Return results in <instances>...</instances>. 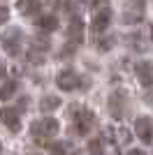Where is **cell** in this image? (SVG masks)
<instances>
[{"label": "cell", "instance_id": "8fae6325", "mask_svg": "<svg viewBox=\"0 0 153 155\" xmlns=\"http://www.w3.org/2000/svg\"><path fill=\"white\" fill-rule=\"evenodd\" d=\"M67 39L74 42V44H79L83 39V21L79 19V16H72L70 26H67Z\"/></svg>", "mask_w": 153, "mask_h": 155}, {"label": "cell", "instance_id": "2e32d148", "mask_svg": "<svg viewBox=\"0 0 153 155\" xmlns=\"http://www.w3.org/2000/svg\"><path fill=\"white\" fill-rule=\"evenodd\" d=\"M102 148H104L102 139H90V141H88V153L90 155H102V153H104Z\"/></svg>", "mask_w": 153, "mask_h": 155}, {"label": "cell", "instance_id": "9a60e30c", "mask_svg": "<svg viewBox=\"0 0 153 155\" xmlns=\"http://www.w3.org/2000/svg\"><path fill=\"white\" fill-rule=\"evenodd\" d=\"M16 88H19L16 81H5L2 88H0V100H9V97H14V95H16Z\"/></svg>", "mask_w": 153, "mask_h": 155}, {"label": "cell", "instance_id": "ac0fdd59", "mask_svg": "<svg viewBox=\"0 0 153 155\" xmlns=\"http://www.w3.org/2000/svg\"><path fill=\"white\" fill-rule=\"evenodd\" d=\"M60 7H63L65 12L74 14L76 9H79V0H63V2H60Z\"/></svg>", "mask_w": 153, "mask_h": 155}, {"label": "cell", "instance_id": "7c38bea8", "mask_svg": "<svg viewBox=\"0 0 153 155\" xmlns=\"http://www.w3.org/2000/svg\"><path fill=\"white\" fill-rule=\"evenodd\" d=\"M39 7H42V2H39V0H19V2H16V9H19L21 14H25V16L37 14Z\"/></svg>", "mask_w": 153, "mask_h": 155}, {"label": "cell", "instance_id": "603a6c76", "mask_svg": "<svg viewBox=\"0 0 153 155\" xmlns=\"http://www.w3.org/2000/svg\"><path fill=\"white\" fill-rule=\"evenodd\" d=\"M127 155H144V150H137V148H132V150H127Z\"/></svg>", "mask_w": 153, "mask_h": 155}, {"label": "cell", "instance_id": "d6986e66", "mask_svg": "<svg viewBox=\"0 0 153 155\" xmlns=\"http://www.w3.org/2000/svg\"><path fill=\"white\" fill-rule=\"evenodd\" d=\"M32 49H42V51H46V49H49V39H46V37H35V39H32Z\"/></svg>", "mask_w": 153, "mask_h": 155}, {"label": "cell", "instance_id": "52a82bcc", "mask_svg": "<svg viewBox=\"0 0 153 155\" xmlns=\"http://www.w3.org/2000/svg\"><path fill=\"white\" fill-rule=\"evenodd\" d=\"M56 86L60 91H76V88L81 86V77H79L74 70H63L56 77Z\"/></svg>", "mask_w": 153, "mask_h": 155}, {"label": "cell", "instance_id": "6da1fadb", "mask_svg": "<svg viewBox=\"0 0 153 155\" xmlns=\"http://www.w3.org/2000/svg\"><path fill=\"white\" fill-rule=\"evenodd\" d=\"M70 118H72V132L76 137H86L95 125V114L86 107H79V104H72L70 107Z\"/></svg>", "mask_w": 153, "mask_h": 155}, {"label": "cell", "instance_id": "e0dca14e", "mask_svg": "<svg viewBox=\"0 0 153 155\" xmlns=\"http://www.w3.org/2000/svg\"><path fill=\"white\" fill-rule=\"evenodd\" d=\"M114 42H116L114 37H102V39H97V49H100V51H109V49L114 46Z\"/></svg>", "mask_w": 153, "mask_h": 155}, {"label": "cell", "instance_id": "30bf717a", "mask_svg": "<svg viewBox=\"0 0 153 155\" xmlns=\"http://www.w3.org/2000/svg\"><path fill=\"white\" fill-rule=\"evenodd\" d=\"M0 120L12 130V132H19L21 130V116L16 109H0Z\"/></svg>", "mask_w": 153, "mask_h": 155}, {"label": "cell", "instance_id": "4fadbf2b", "mask_svg": "<svg viewBox=\"0 0 153 155\" xmlns=\"http://www.w3.org/2000/svg\"><path fill=\"white\" fill-rule=\"evenodd\" d=\"M35 23H37L39 30H44V32H53L58 28V19L53 16V14H44V16H39Z\"/></svg>", "mask_w": 153, "mask_h": 155}, {"label": "cell", "instance_id": "3957f363", "mask_svg": "<svg viewBox=\"0 0 153 155\" xmlns=\"http://www.w3.org/2000/svg\"><path fill=\"white\" fill-rule=\"evenodd\" d=\"M109 23H111V7H109L107 0H95L93 2V23H90V28H93V32H104L109 28Z\"/></svg>", "mask_w": 153, "mask_h": 155}, {"label": "cell", "instance_id": "8992f818", "mask_svg": "<svg viewBox=\"0 0 153 155\" xmlns=\"http://www.w3.org/2000/svg\"><path fill=\"white\" fill-rule=\"evenodd\" d=\"M109 111H111V118H123L127 114V95L123 91L109 95Z\"/></svg>", "mask_w": 153, "mask_h": 155}, {"label": "cell", "instance_id": "9c48e42d", "mask_svg": "<svg viewBox=\"0 0 153 155\" xmlns=\"http://www.w3.org/2000/svg\"><path fill=\"white\" fill-rule=\"evenodd\" d=\"M134 74L141 86H153V63L151 60H137L134 63Z\"/></svg>", "mask_w": 153, "mask_h": 155}, {"label": "cell", "instance_id": "7a4b0ae2", "mask_svg": "<svg viewBox=\"0 0 153 155\" xmlns=\"http://www.w3.org/2000/svg\"><path fill=\"white\" fill-rule=\"evenodd\" d=\"M146 14V0H125L121 9V21L125 26H137L144 21Z\"/></svg>", "mask_w": 153, "mask_h": 155}, {"label": "cell", "instance_id": "ba28073f", "mask_svg": "<svg viewBox=\"0 0 153 155\" xmlns=\"http://www.w3.org/2000/svg\"><path fill=\"white\" fill-rule=\"evenodd\" d=\"M134 132L144 143H151L153 141V118L151 116H139L134 118Z\"/></svg>", "mask_w": 153, "mask_h": 155}, {"label": "cell", "instance_id": "d4e9b609", "mask_svg": "<svg viewBox=\"0 0 153 155\" xmlns=\"http://www.w3.org/2000/svg\"><path fill=\"white\" fill-rule=\"evenodd\" d=\"M0 150H2V146H0Z\"/></svg>", "mask_w": 153, "mask_h": 155}, {"label": "cell", "instance_id": "7402d4cb", "mask_svg": "<svg viewBox=\"0 0 153 155\" xmlns=\"http://www.w3.org/2000/svg\"><path fill=\"white\" fill-rule=\"evenodd\" d=\"M5 72H7V67H5V63H2V60H0V79L5 77Z\"/></svg>", "mask_w": 153, "mask_h": 155}, {"label": "cell", "instance_id": "5b68a950", "mask_svg": "<svg viewBox=\"0 0 153 155\" xmlns=\"http://www.w3.org/2000/svg\"><path fill=\"white\" fill-rule=\"evenodd\" d=\"M0 42H2V49H5L9 56H19L21 53V42H23V32L19 28H9L0 35Z\"/></svg>", "mask_w": 153, "mask_h": 155}, {"label": "cell", "instance_id": "44dd1931", "mask_svg": "<svg viewBox=\"0 0 153 155\" xmlns=\"http://www.w3.org/2000/svg\"><path fill=\"white\" fill-rule=\"evenodd\" d=\"M7 19H9V9L0 5V26H2V23H7Z\"/></svg>", "mask_w": 153, "mask_h": 155}, {"label": "cell", "instance_id": "5bb4252c", "mask_svg": "<svg viewBox=\"0 0 153 155\" xmlns=\"http://www.w3.org/2000/svg\"><path fill=\"white\" fill-rule=\"evenodd\" d=\"M58 107H60V97H58V95H44L42 100H39V109L44 111V114L58 109Z\"/></svg>", "mask_w": 153, "mask_h": 155}, {"label": "cell", "instance_id": "cb8c5ba5", "mask_svg": "<svg viewBox=\"0 0 153 155\" xmlns=\"http://www.w3.org/2000/svg\"><path fill=\"white\" fill-rule=\"evenodd\" d=\"M70 155H81V153H70Z\"/></svg>", "mask_w": 153, "mask_h": 155}, {"label": "cell", "instance_id": "ffe728a7", "mask_svg": "<svg viewBox=\"0 0 153 155\" xmlns=\"http://www.w3.org/2000/svg\"><path fill=\"white\" fill-rule=\"evenodd\" d=\"M65 148H67V143H51V153L53 155H65Z\"/></svg>", "mask_w": 153, "mask_h": 155}, {"label": "cell", "instance_id": "277c9868", "mask_svg": "<svg viewBox=\"0 0 153 155\" xmlns=\"http://www.w3.org/2000/svg\"><path fill=\"white\" fill-rule=\"evenodd\" d=\"M60 130V125H58L56 118H39V120H35V123L30 125V134L35 137V139H49V137H53Z\"/></svg>", "mask_w": 153, "mask_h": 155}]
</instances>
